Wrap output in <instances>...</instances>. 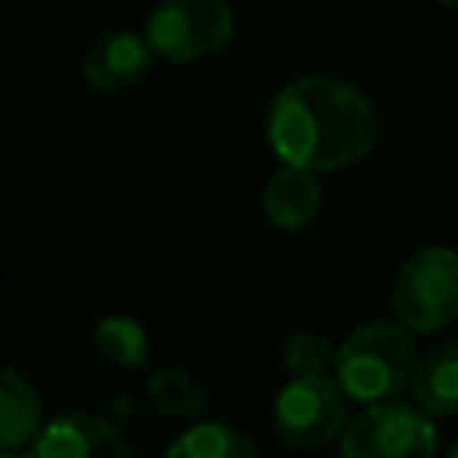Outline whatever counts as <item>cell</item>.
Wrapping results in <instances>:
<instances>
[{"label": "cell", "mask_w": 458, "mask_h": 458, "mask_svg": "<svg viewBox=\"0 0 458 458\" xmlns=\"http://www.w3.org/2000/svg\"><path fill=\"white\" fill-rule=\"evenodd\" d=\"M390 311L411 333H437L458 318V254L447 247L415 250L394 276Z\"/></svg>", "instance_id": "3"}, {"label": "cell", "mask_w": 458, "mask_h": 458, "mask_svg": "<svg viewBox=\"0 0 458 458\" xmlns=\"http://www.w3.org/2000/svg\"><path fill=\"white\" fill-rule=\"evenodd\" d=\"M283 365L290 376H329L336 365V347L322 333H293L283 344Z\"/></svg>", "instance_id": "15"}, {"label": "cell", "mask_w": 458, "mask_h": 458, "mask_svg": "<svg viewBox=\"0 0 458 458\" xmlns=\"http://www.w3.org/2000/svg\"><path fill=\"white\" fill-rule=\"evenodd\" d=\"M261 208H265V218L276 229L297 233V229L311 225L315 215H318V208H322L318 175L308 172V168H293V165L276 168L268 175L265 190H261Z\"/></svg>", "instance_id": "9"}, {"label": "cell", "mask_w": 458, "mask_h": 458, "mask_svg": "<svg viewBox=\"0 0 458 458\" xmlns=\"http://www.w3.org/2000/svg\"><path fill=\"white\" fill-rule=\"evenodd\" d=\"M39 422H43L39 394L14 369H4V376H0V444H4V451H18L21 444L36 440V433L43 429Z\"/></svg>", "instance_id": "11"}, {"label": "cell", "mask_w": 458, "mask_h": 458, "mask_svg": "<svg viewBox=\"0 0 458 458\" xmlns=\"http://www.w3.org/2000/svg\"><path fill=\"white\" fill-rule=\"evenodd\" d=\"M233 7L225 0H161L143 25L150 50L165 61L190 64L218 54L233 39Z\"/></svg>", "instance_id": "4"}, {"label": "cell", "mask_w": 458, "mask_h": 458, "mask_svg": "<svg viewBox=\"0 0 458 458\" xmlns=\"http://www.w3.org/2000/svg\"><path fill=\"white\" fill-rule=\"evenodd\" d=\"M344 397L333 376H290L272 404L276 437L297 451L329 444L344 429Z\"/></svg>", "instance_id": "6"}, {"label": "cell", "mask_w": 458, "mask_h": 458, "mask_svg": "<svg viewBox=\"0 0 458 458\" xmlns=\"http://www.w3.org/2000/svg\"><path fill=\"white\" fill-rule=\"evenodd\" d=\"M0 458H18V454H14V451H4V454H0Z\"/></svg>", "instance_id": "17"}, {"label": "cell", "mask_w": 458, "mask_h": 458, "mask_svg": "<svg viewBox=\"0 0 458 458\" xmlns=\"http://www.w3.org/2000/svg\"><path fill=\"white\" fill-rule=\"evenodd\" d=\"M415 358L411 329L401 322H365L336 347L333 379L351 401L383 404L411 386Z\"/></svg>", "instance_id": "2"}, {"label": "cell", "mask_w": 458, "mask_h": 458, "mask_svg": "<svg viewBox=\"0 0 458 458\" xmlns=\"http://www.w3.org/2000/svg\"><path fill=\"white\" fill-rule=\"evenodd\" d=\"M411 397L426 415H454L458 411V344H433L415 358Z\"/></svg>", "instance_id": "10"}, {"label": "cell", "mask_w": 458, "mask_h": 458, "mask_svg": "<svg viewBox=\"0 0 458 458\" xmlns=\"http://www.w3.org/2000/svg\"><path fill=\"white\" fill-rule=\"evenodd\" d=\"M265 132L283 165L315 175L340 172L372 150L376 111L351 82L304 75L276 93L265 114Z\"/></svg>", "instance_id": "1"}, {"label": "cell", "mask_w": 458, "mask_h": 458, "mask_svg": "<svg viewBox=\"0 0 458 458\" xmlns=\"http://www.w3.org/2000/svg\"><path fill=\"white\" fill-rule=\"evenodd\" d=\"M93 347L104 361H111L118 369H143L150 358L147 329L132 315H104L93 326Z\"/></svg>", "instance_id": "13"}, {"label": "cell", "mask_w": 458, "mask_h": 458, "mask_svg": "<svg viewBox=\"0 0 458 458\" xmlns=\"http://www.w3.org/2000/svg\"><path fill=\"white\" fill-rule=\"evenodd\" d=\"M147 404L165 419H190L208 408V383L190 369L165 365L147 379Z\"/></svg>", "instance_id": "12"}, {"label": "cell", "mask_w": 458, "mask_h": 458, "mask_svg": "<svg viewBox=\"0 0 458 458\" xmlns=\"http://www.w3.org/2000/svg\"><path fill=\"white\" fill-rule=\"evenodd\" d=\"M150 57L154 50L143 32H132V29L104 32L82 54V79L97 93H122L147 75Z\"/></svg>", "instance_id": "8"}, {"label": "cell", "mask_w": 458, "mask_h": 458, "mask_svg": "<svg viewBox=\"0 0 458 458\" xmlns=\"http://www.w3.org/2000/svg\"><path fill=\"white\" fill-rule=\"evenodd\" d=\"M437 429L415 404H369L344 426L340 458H433Z\"/></svg>", "instance_id": "5"}, {"label": "cell", "mask_w": 458, "mask_h": 458, "mask_svg": "<svg viewBox=\"0 0 458 458\" xmlns=\"http://www.w3.org/2000/svg\"><path fill=\"white\" fill-rule=\"evenodd\" d=\"M440 4H447V7H458V0H440Z\"/></svg>", "instance_id": "18"}, {"label": "cell", "mask_w": 458, "mask_h": 458, "mask_svg": "<svg viewBox=\"0 0 458 458\" xmlns=\"http://www.w3.org/2000/svg\"><path fill=\"white\" fill-rule=\"evenodd\" d=\"M25 458H136V451L104 415L61 411L36 433Z\"/></svg>", "instance_id": "7"}, {"label": "cell", "mask_w": 458, "mask_h": 458, "mask_svg": "<svg viewBox=\"0 0 458 458\" xmlns=\"http://www.w3.org/2000/svg\"><path fill=\"white\" fill-rule=\"evenodd\" d=\"M165 458H258V447L236 426L197 422L165 451Z\"/></svg>", "instance_id": "14"}, {"label": "cell", "mask_w": 458, "mask_h": 458, "mask_svg": "<svg viewBox=\"0 0 458 458\" xmlns=\"http://www.w3.org/2000/svg\"><path fill=\"white\" fill-rule=\"evenodd\" d=\"M447 458H458V440L451 444V451H447Z\"/></svg>", "instance_id": "16"}]
</instances>
